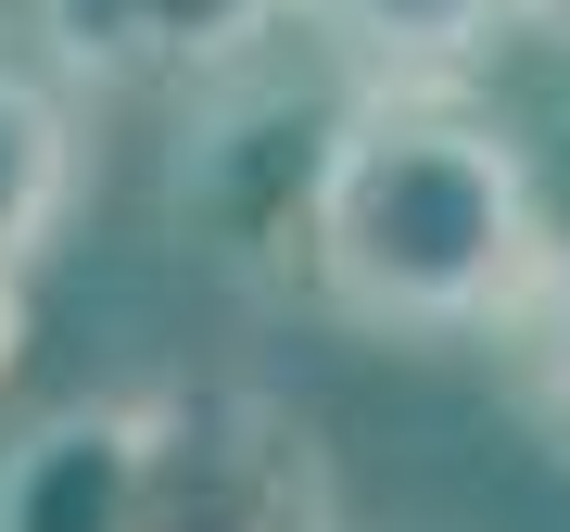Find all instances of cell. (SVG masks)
<instances>
[{"label": "cell", "mask_w": 570, "mask_h": 532, "mask_svg": "<svg viewBox=\"0 0 570 532\" xmlns=\"http://www.w3.org/2000/svg\"><path fill=\"white\" fill-rule=\"evenodd\" d=\"M216 89L228 102L178 140V242H204L242 279H292L305 292V216H317V152H330L343 89H317L305 115H292V89L266 63H242Z\"/></svg>", "instance_id": "3957f363"}, {"label": "cell", "mask_w": 570, "mask_h": 532, "mask_svg": "<svg viewBox=\"0 0 570 532\" xmlns=\"http://www.w3.org/2000/svg\"><path fill=\"white\" fill-rule=\"evenodd\" d=\"M292 26L330 39L343 89H456L508 26H532V0H292Z\"/></svg>", "instance_id": "8992f818"}, {"label": "cell", "mask_w": 570, "mask_h": 532, "mask_svg": "<svg viewBox=\"0 0 570 532\" xmlns=\"http://www.w3.org/2000/svg\"><path fill=\"white\" fill-rule=\"evenodd\" d=\"M140 494V393L39 406L0 444V532H127Z\"/></svg>", "instance_id": "5b68a950"}, {"label": "cell", "mask_w": 570, "mask_h": 532, "mask_svg": "<svg viewBox=\"0 0 570 532\" xmlns=\"http://www.w3.org/2000/svg\"><path fill=\"white\" fill-rule=\"evenodd\" d=\"M532 13H546V26H570V0H532Z\"/></svg>", "instance_id": "30bf717a"}, {"label": "cell", "mask_w": 570, "mask_h": 532, "mask_svg": "<svg viewBox=\"0 0 570 532\" xmlns=\"http://www.w3.org/2000/svg\"><path fill=\"white\" fill-rule=\"evenodd\" d=\"M127 532H343L330 431L266 381H153Z\"/></svg>", "instance_id": "7a4b0ae2"}, {"label": "cell", "mask_w": 570, "mask_h": 532, "mask_svg": "<svg viewBox=\"0 0 570 532\" xmlns=\"http://www.w3.org/2000/svg\"><path fill=\"white\" fill-rule=\"evenodd\" d=\"M494 343H508V381L532 393V418L570 431V228H546V254H532V279L508 292Z\"/></svg>", "instance_id": "ba28073f"}, {"label": "cell", "mask_w": 570, "mask_h": 532, "mask_svg": "<svg viewBox=\"0 0 570 532\" xmlns=\"http://www.w3.org/2000/svg\"><path fill=\"white\" fill-rule=\"evenodd\" d=\"M546 254V190L469 89H343L305 216V292L381 343H469Z\"/></svg>", "instance_id": "6da1fadb"}, {"label": "cell", "mask_w": 570, "mask_h": 532, "mask_svg": "<svg viewBox=\"0 0 570 532\" xmlns=\"http://www.w3.org/2000/svg\"><path fill=\"white\" fill-rule=\"evenodd\" d=\"M292 0H39L51 77L77 89H216L279 51Z\"/></svg>", "instance_id": "277c9868"}, {"label": "cell", "mask_w": 570, "mask_h": 532, "mask_svg": "<svg viewBox=\"0 0 570 532\" xmlns=\"http://www.w3.org/2000/svg\"><path fill=\"white\" fill-rule=\"evenodd\" d=\"M13 343H26V305H0V381H13Z\"/></svg>", "instance_id": "9c48e42d"}, {"label": "cell", "mask_w": 570, "mask_h": 532, "mask_svg": "<svg viewBox=\"0 0 570 532\" xmlns=\"http://www.w3.org/2000/svg\"><path fill=\"white\" fill-rule=\"evenodd\" d=\"M77 165H89V140H77L63 77H39V63L0 51V305H26L63 204H77Z\"/></svg>", "instance_id": "52a82bcc"}]
</instances>
